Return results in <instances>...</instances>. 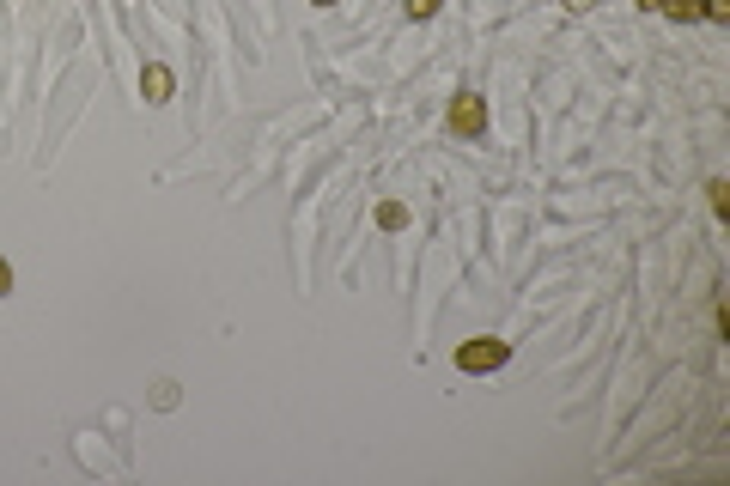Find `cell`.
<instances>
[{
  "mask_svg": "<svg viewBox=\"0 0 730 486\" xmlns=\"http://www.w3.org/2000/svg\"><path fill=\"white\" fill-rule=\"evenodd\" d=\"M317 7H335V0H317Z\"/></svg>",
  "mask_w": 730,
  "mask_h": 486,
  "instance_id": "cell-10",
  "label": "cell"
},
{
  "mask_svg": "<svg viewBox=\"0 0 730 486\" xmlns=\"http://www.w3.org/2000/svg\"><path fill=\"white\" fill-rule=\"evenodd\" d=\"M378 225H384V231H402V225H408V207H402V201H384V207H378Z\"/></svg>",
  "mask_w": 730,
  "mask_h": 486,
  "instance_id": "cell-5",
  "label": "cell"
},
{
  "mask_svg": "<svg viewBox=\"0 0 730 486\" xmlns=\"http://www.w3.org/2000/svg\"><path fill=\"white\" fill-rule=\"evenodd\" d=\"M505 359H511V347H505V341H469V347H457V365H463V371H475V377H481V371H499Z\"/></svg>",
  "mask_w": 730,
  "mask_h": 486,
  "instance_id": "cell-2",
  "label": "cell"
},
{
  "mask_svg": "<svg viewBox=\"0 0 730 486\" xmlns=\"http://www.w3.org/2000/svg\"><path fill=\"white\" fill-rule=\"evenodd\" d=\"M566 7H572V13H584V7H597V0H566Z\"/></svg>",
  "mask_w": 730,
  "mask_h": 486,
  "instance_id": "cell-9",
  "label": "cell"
},
{
  "mask_svg": "<svg viewBox=\"0 0 730 486\" xmlns=\"http://www.w3.org/2000/svg\"><path fill=\"white\" fill-rule=\"evenodd\" d=\"M140 92H146V104H171V92H177L171 67H165V61H146V73H140Z\"/></svg>",
  "mask_w": 730,
  "mask_h": 486,
  "instance_id": "cell-3",
  "label": "cell"
},
{
  "mask_svg": "<svg viewBox=\"0 0 730 486\" xmlns=\"http://www.w3.org/2000/svg\"><path fill=\"white\" fill-rule=\"evenodd\" d=\"M639 7L645 13H664V19H682V25L700 19V0H639Z\"/></svg>",
  "mask_w": 730,
  "mask_h": 486,
  "instance_id": "cell-4",
  "label": "cell"
},
{
  "mask_svg": "<svg viewBox=\"0 0 730 486\" xmlns=\"http://www.w3.org/2000/svg\"><path fill=\"white\" fill-rule=\"evenodd\" d=\"M451 134H463V140L487 134V98H475V92H457V104H451Z\"/></svg>",
  "mask_w": 730,
  "mask_h": 486,
  "instance_id": "cell-1",
  "label": "cell"
},
{
  "mask_svg": "<svg viewBox=\"0 0 730 486\" xmlns=\"http://www.w3.org/2000/svg\"><path fill=\"white\" fill-rule=\"evenodd\" d=\"M438 7H445V0H408V19H432Z\"/></svg>",
  "mask_w": 730,
  "mask_h": 486,
  "instance_id": "cell-7",
  "label": "cell"
},
{
  "mask_svg": "<svg viewBox=\"0 0 730 486\" xmlns=\"http://www.w3.org/2000/svg\"><path fill=\"white\" fill-rule=\"evenodd\" d=\"M700 19H718L724 25L730 19V0H700Z\"/></svg>",
  "mask_w": 730,
  "mask_h": 486,
  "instance_id": "cell-6",
  "label": "cell"
},
{
  "mask_svg": "<svg viewBox=\"0 0 730 486\" xmlns=\"http://www.w3.org/2000/svg\"><path fill=\"white\" fill-rule=\"evenodd\" d=\"M7 292H13V268H7V262H0V298H7Z\"/></svg>",
  "mask_w": 730,
  "mask_h": 486,
  "instance_id": "cell-8",
  "label": "cell"
}]
</instances>
